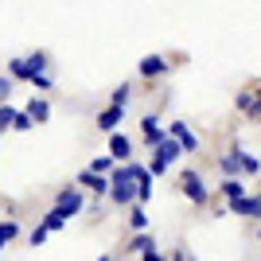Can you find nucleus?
<instances>
[{
  "mask_svg": "<svg viewBox=\"0 0 261 261\" xmlns=\"http://www.w3.org/2000/svg\"><path fill=\"white\" fill-rule=\"evenodd\" d=\"M35 125V117L32 113H28V109H16L12 106V101H4V106H0V129H16V133H28Z\"/></svg>",
  "mask_w": 261,
  "mask_h": 261,
  "instance_id": "nucleus-1",
  "label": "nucleus"
},
{
  "mask_svg": "<svg viewBox=\"0 0 261 261\" xmlns=\"http://www.w3.org/2000/svg\"><path fill=\"white\" fill-rule=\"evenodd\" d=\"M55 207L63 211L66 218H74V215H82V211H86V195H82V187H78V184L63 187V191H59V195H55Z\"/></svg>",
  "mask_w": 261,
  "mask_h": 261,
  "instance_id": "nucleus-2",
  "label": "nucleus"
},
{
  "mask_svg": "<svg viewBox=\"0 0 261 261\" xmlns=\"http://www.w3.org/2000/svg\"><path fill=\"white\" fill-rule=\"evenodd\" d=\"M179 191H184L195 207H207V203H211V191H207V184H203V175H199V172H184V175H179Z\"/></svg>",
  "mask_w": 261,
  "mask_h": 261,
  "instance_id": "nucleus-3",
  "label": "nucleus"
},
{
  "mask_svg": "<svg viewBox=\"0 0 261 261\" xmlns=\"http://www.w3.org/2000/svg\"><path fill=\"white\" fill-rule=\"evenodd\" d=\"M168 70H172V63H168L164 55H144L141 63H137V74H141L144 82H156V78H164Z\"/></svg>",
  "mask_w": 261,
  "mask_h": 261,
  "instance_id": "nucleus-4",
  "label": "nucleus"
},
{
  "mask_svg": "<svg viewBox=\"0 0 261 261\" xmlns=\"http://www.w3.org/2000/svg\"><path fill=\"white\" fill-rule=\"evenodd\" d=\"M74 184H78V187H86V191H94V195H109L113 175H101V172H94V168H82Z\"/></svg>",
  "mask_w": 261,
  "mask_h": 261,
  "instance_id": "nucleus-5",
  "label": "nucleus"
},
{
  "mask_svg": "<svg viewBox=\"0 0 261 261\" xmlns=\"http://www.w3.org/2000/svg\"><path fill=\"white\" fill-rule=\"evenodd\" d=\"M218 172L222 175H246V148H238V144H234V148H230V152H222L218 156Z\"/></svg>",
  "mask_w": 261,
  "mask_h": 261,
  "instance_id": "nucleus-6",
  "label": "nucleus"
},
{
  "mask_svg": "<svg viewBox=\"0 0 261 261\" xmlns=\"http://www.w3.org/2000/svg\"><path fill=\"white\" fill-rule=\"evenodd\" d=\"M141 137H144V148H156V144L168 137V129L160 125L156 113H148V117H141Z\"/></svg>",
  "mask_w": 261,
  "mask_h": 261,
  "instance_id": "nucleus-7",
  "label": "nucleus"
},
{
  "mask_svg": "<svg viewBox=\"0 0 261 261\" xmlns=\"http://www.w3.org/2000/svg\"><path fill=\"white\" fill-rule=\"evenodd\" d=\"M121 117H125V106H113V101H109L106 109H98V117H94V125H98L101 133H117Z\"/></svg>",
  "mask_w": 261,
  "mask_h": 261,
  "instance_id": "nucleus-8",
  "label": "nucleus"
},
{
  "mask_svg": "<svg viewBox=\"0 0 261 261\" xmlns=\"http://www.w3.org/2000/svg\"><path fill=\"white\" fill-rule=\"evenodd\" d=\"M168 133H172L175 141L184 144L187 152H199V137H195L191 129H187V121H168Z\"/></svg>",
  "mask_w": 261,
  "mask_h": 261,
  "instance_id": "nucleus-9",
  "label": "nucleus"
},
{
  "mask_svg": "<svg viewBox=\"0 0 261 261\" xmlns=\"http://www.w3.org/2000/svg\"><path fill=\"white\" fill-rule=\"evenodd\" d=\"M109 156H113L117 164H129L133 160V141L121 137V133H109Z\"/></svg>",
  "mask_w": 261,
  "mask_h": 261,
  "instance_id": "nucleus-10",
  "label": "nucleus"
},
{
  "mask_svg": "<svg viewBox=\"0 0 261 261\" xmlns=\"http://www.w3.org/2000/svg\"><path fill=\"white\" fill-rule=\"evenodd\" d=\"M230 211H234V215H242V218H261V195H242V199H234V203H230Z\"/></svg>",
  "mask_w": 261,
  "mask_h": 261,
  "instance_id": "nucleus-11",
  "label": "nucleus"
},
{
  "mask_svg": "<svg viewBox=\"0 0 261 261\" xmlns=\"http://www.w3.org/2000/svg\"><path fill=\"white\" fill-rule=\"evenodd\" d=\"M152 152H156V156H160V160H168V164H175V160H179V156H184V152H187V148H184V144H179V141H175L172 133H168V137H164V141H160V144H156Z\"/></svg>",
  "mask_w": 261,
  "mask_h": 261,
  "instance_id": "nucleus-12",
  "label": "nucleus"
},
{
  "mask_svg": "<svg viewBox=\"0 0 261 261\" xmlns=\"http://www.w3.org/2000/svg\"><path fill=\"white\" fill-rule=\"evenodd\" d=\"M23 109L35 117V125H47V121H51V101H47V94H35V98L28 101Z\"/></svg>",
  "mask_w": 261,
  "mask_h": 261,
  "instance_id": "nucleus-13",
  "label": "nucleus"
},
{
  "mask_svg": "<svg viewBox=\"0 0 261 261\" xmlns=\"http://www.w3.org/2000/svg\"><path fill=\"white\" fill-rule=\"evenodd\" d=\"M8 74L16 78V82H32V63H28V55H23V59H8Z\"/></svg>",
  "mask_w": 261,
  "mask_h": 261,
  "instance_id": "nucleus-14",
  "label": "nucleus"
},
{
  "mask_svg": "<svg viewBox=\"0 0 261 261\" xmlns=\"http://www.w3.org/2000/svg\"><path fill=\"white\" fill-rule=\"evenodd\" d=\"M218 187H222L226 203H234V199H242V195H246V184H242L238 175H222V184H218Z\"/></svg>",
  "mask_w": 261,
  "mask_h": 261,
  "instance_id": "nucleus-15",
  "label": "nucleus"
},
{
  "mask_svg": "<svg viewBox=\"0 0 261 261\" xmlns=\"http://www.w3.org/2000/svg\"><path fill=\"white\" fill-rule=\"evenodd\" d=\"M129 230H133V234L148 230V215H144V203H133V207H129Z\"/></svg>",
  "mask_w": 261,
  "mask_h": 261,
  "instance_id": "nucleus-16",
  "label": "nucleus"
},
{
  "mask_svg": "<svg viewBox=\"0 0 261 261\" xmlns=\"http://www.w3.org/2000/svg\"><path fill=\"white\" fill-rule=\"evenodd\" d=\"M20 218H4V226H0V246H12V242L20 238Z\"/></svg>",
  "mask_w": 261,
  "mask_h": 261,
  "instance_id": "nucleus-17",
  "label": "nucleus"
},
{
  "mask_svg": "<svg viewBox=\"0 0 261 261\" xmlns=\"http://www.w3.org/2000/svg\"><path fill=\"white\" fill-rule=\"evenodd\" d=\"M152 246H156V242H152V234H148V230H141V234H133V242H129V250H133V253H148Z\"/></svg>",
  "mask_w": 261,
  "mask_h": 261,
  "instance_id": "nucleus-18",
  "label": "nucleus"
},
{
  "mask_svg": "<svg viewBox=\"0 0 261 261\" xmlns=\"http://www.w3.org/2000/svg\"><path fill=\"white\" fill-rule=\"evenodd\" d=\"M90 168L101 172V175H113L117 172V160H113V156H98V160H90Z\"/></svg>",
  "mask_w": 261,
  "mask_h": 261,
  "instance_id": "nucleus-19",
  "label": "nucleus"
},
{
  "mask_svg": "<svg viewBox=\"0 0 261 261\" xmlns=\"http://www.w3.org/2000/svg\"><path fill=\"white\" fill-rule=\"evenodd\" d=\"M234 106H238V113H246V117H250V113H253V90H238Z\"/></svg>",
  "mask_w": 261,
  "mask_h": 261,
  "instance_id": "nucleus-20",
  "label": "nucleus"
},
{
  "mask_svg": "<svg viewBox=\"0 0 261 261\" xmlns=\"http://www.w3.org/2000/svg\"><path fill=\"white\" fill-rule=\"evenodd\" d=\"M129 98H133V86H129V82H121V86L109 94V101H113V106H129Z\"/></svg>",
  "mask_w": 261,
  "mask_h": 261,
  "instance_id": "nucleus-21",
  "label": "nucleus"
},
{
  "mask_svg": "<svg viewBox=\"0 0 261 261\" xmlns=\"http://www.w3.org/2000/svg\"><path fill=\"white\" fill-rule=\"evenodd\" d=\"M28 63H32V74H47V51H32Z\"/></svg>",
  "mask_w": 261,
  "mask_h": 261,
  "instance_id": "nucleus-22",
  "label": "nucleus"
},
{
  "mask_svg": "<svg viewBox=\"0 0 261 261\" xmlns=\"http://www.w3.org/2000/svg\"><path fill=\"white\" fill-rule=\"evenodd\" d=\"M43 222H47V226H51V230H63V226H66V215H63V211H59V207H51V211H47V215H43Z\"/></svg>",
  "mask_w": 261,
  "mask_h": 261,
  "instance_id": "nucleus-23",
  "label": "nucleus"
},
{
  "mask_svg": "<svg viewBox=\"0 0 261 261\" xmlns=\"http://www.w3.org/2000/svg\"><path fill=\"white\" fill-rule=\"evenodd\" d=\"M12 94H16V78H12L8 70H4V78H0V98H4V101H12Z\"/></svg>",
  "mask_w": 261,
  "mask_h": 261,
  "instance_id": "nucleus-24",
  "label": "nucleus"
},
{
  "mask_svg": "<svg viewBox=\"0 0 261 261\" xmlns=\"http://www.w3.org/2000/svg\"><path fill=\"white\" fill-rule=\"evenodd\" d=\"M47 234H51V226H47V222H39V226L32 230V238H28V246H43V242H47Z\"/></svg>",
  "mask_w": 261,
  "mask_h": 261,
  "instance_id": "nucleus-25",
  "label": "nucleus"
},
{
  "mask_svg": "<svg viewBox=\"0 0 261 261\" xmlns=\"http://www.w3.org/2000/svg\"><path fill=\"white\" fill-rule=\"evenodd\" d=\"M32 86L39 90V94H47V90H55V78H51V70H47V74H35V78H32Z\"/></svg>",
  "mask_w": 261,
  "mask_h": 261,
  "instance_id": "nucleus-26",
  "label": "nucleus"
},
{
  "mask_svg": "<svg viewBox=\"0 0 261 261\" xmlns=\"http://www.w3.org/2000/svg\"><path fill=\"white\" fill-rule=\"evenodd\" d=\"M148 168H152V175H164V172H168V168H172V164H168V160H160V156L152 152V160H148Z\"/></svg>",
  "mask_w": 261,
  "mask_h": 261,
  "instance_id": "nucleus-27",
  "label": "nucleus"
},
{
  "mask_svg": "<svg viewBox=\"0 0 261 261\" xmlns=\"http://www.w3.org/2000/svg\"><path fill=\"white\" fill-rule=\"evenodd\" d=\"M246 175H261V160L246 152Z\"/></svg>",
  "mask_w": 261,
  "mask_h": 261,
  "instance_id": "nucleus-28",
  "label": "nucleus"
},
{
  "mask_svg": "<svg viewBox=\"0 0 261 261\" xmlns=\"http://www.w3.org/2000/svg\"><path fill=\"white\" fill-rule=\"evenodd\" d=\"M250 121H261V86H253V113Z\"/></svg>",
  "mask_w": 261,
  "mask_h": 261,
  "instance_id": "nucleus-29",
  "label": "nucleus"
},
{
  "mask_svg": "<svg viewBox=\"0 0 261 261\" xmlns=\"http://www.w3.org/2000/svg\"><path fill=\"white\" fill-rule=\"evenodd\" d=\"M4 218H20V215H16V203H12V199H4Z\"/></svg>",
  "mask_w": 261,
  "mask_h": 261,
  "instance_id": "nucleus-30",
  "label": "nucleus"
},
{
  "mask_svg": "<svg viewBox=\"0 0 261 261\" xmlns=\"http://www.w3.org/2000/svg\"><path fill=\"white\" fill-rule=\"evenodd\" d=\"M141 261H164V253H156V250H148V253H141Z\"/></svg>",
  "mask_w": 261,
  "mask_h": 261,
  "instance_id": "nucleus-31",
  "label": "nucleus"
},
{
  "mask_svg": "<svg viewBox=\"0 0 261 261\" xmlns=\"http://www.w3.org/2000/svg\"><path fill=\"white\" fill-rule=\"evenodd\" d=\"M175 261H195V257H191L187 250H175Z\"/></svg>",
  "mask_w": 261,
  "mask_h": 261,
  "instance_id": "nucleus-32",
  "label": "nucleus"
},
{
  "mask_svg": "<svg viewBox=\"0 0 261 261\" xmlns=\"http://www.w3.org/2000/svg\"><path fill=\"white\" fill-rule=\"evenodd\" d=\"M98 261H113V257H109V253H101V257H98Z\"/></svg>",
  "mask_w": 261,
  "mask_h": 261,
  "instance_id": "nucleus-33",
  "label": "nucleus"
},
{
  "mask_svg": "<svg viewBox=\"0 0 261 261\" xmlns=\"http://www.w3.org/2000/svg\"><path fill=\"white\" fill-rule=\"evenodd\" d=\"M257 242H261V226H257Z\"/></svg>",
  "mask_w": 261,
  "mask_h": 261,
  "instance_id": "nucleus-34",
  "label": "nucleus"
}]
</instances>
